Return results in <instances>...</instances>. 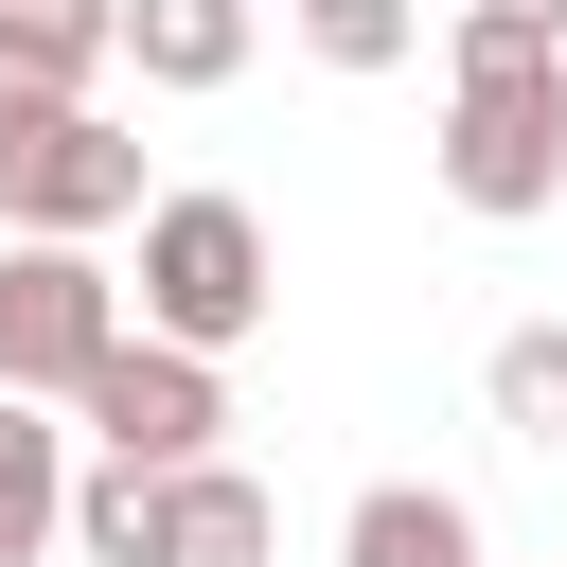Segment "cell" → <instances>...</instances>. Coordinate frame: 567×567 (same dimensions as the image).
<instances>
[{"label":"cell","instance_id":"obj_1","mask_svg":"<svg viewBox=\"0 0 567 567\" xmlns=\"http://www.w3.org/2000/svg\"><path fill=\"white\" fill-rule=\"evenodd\" d=\"M443 195L461 213H549L567 195V35H532V18H443Z\"/></svg>","mask_w":567,"mask_h":567},{"label":"cell","instance_id":"obj_2","mask_svg":"<svg viewBox=\"0 0 567 567\" xmlns=\"http://www.w3.org/2000/svg\"><path fill=\"white\" fill-rule=\"evenodd\" d=\"M266 301H284V266H266V213L248 195H159L142 213V337L230 354V337H266Z\"/></svg>","mask_w":567,"mask_h":567},{"label":"cell","instance_id":"obj_3","mask_svg":"<svg viewBox=\"0 0 567 567\" xmlns=\"http://www.w3.org/2000/svg\"><path fill=\"white\" fill-rule=\"evenodd\" d=\"M0 213H18L35 248H89V230L142 213V142H124L106 106H0Z\"/></svg>","mask_w":567,"mask_h":567},{"label":"cell","instance_id":"obj_4","mask_svg":"<svg viewBox=\"0 0 567 567\" xmlns=\"http://www.w3.org/2000/svg\"><path fill=\"white\" fill-rule=\"evenodd\" d=\"M106 354H124V284H106L89 248H35V230H18V248H0V390H18V408H35V390L89 408Z\"/></svg>","mask_w":567,"mask_h":567},{"label":"cell","instance_id":"obj_5","mask_svg":"<svg viewBox=\"0 0 567 567\" xmlns=\"http://www.w3.org/2000/svg\"><path fill=\"white\" fill-rule=\"evenodd\" d=\"M106 461H213V425H230V390H213V354H177V337H124L106 372H89V408H71Z\"/></svg>","mask_w":567,"mask_h":567},{"label":"cell","instance_id":"obj_6","mask_svg":"<svg viewBox=\"0 0 567 567\" xmlns=\"http://www.w3.org/2000/svg\"><path fill=\"white\" fill-rule=\"evenodd\" d=\"M106 53H124V0H0V106H89Z\"/></svg>","mask_w":567,"mask_h":567},{"label":"cell","instance_id":"obj_7","mask_svg":"<svg viewBox=\"0 0 567 567\" xmlns=\"http://www.w3.org/2000/svg\"><path fill=\"white\" fill-rule=\"evenodd\" d=\"M266 549H284V514H266L248 461H177L159 478V567H266Z\"/></svg>","mask_w":567,"mask_h":567},{"label":"cell","instance_id":"obj_8","mask_svg":"<svg viewBox=\"0 0 567 567\" xmlns=\"http://www.w3.org/2000/svg\"><path fill=\"white\" fill-rule=\"evenodd\" d=\"M337 567H478V514H461L443 478H372V496L337 514Z\"/></svg>","mask_w":567,"mask_h":567},{"label":"cell","instance_id":"obj_9","mask_svg":"<svg viewBox=\"0 0 567 567\" xmlns=\"http://www.w3.org/2000/svg\"><path fill=\"white\" fill-rule=\"evenodd\" d=\"M124 53H142V89H230L248 71V0H124Z\"/></svg>","mask_w":567,"mask_h":567},{"label":"cell","instance_id":"obj_10","mask_svg":"<svg viewBox=\"0 0 567 567\" xmlns=\"http://www.w3.org/2000/svg\"><path fill=\"white\" fill-rule=\"evenodd\" d=\"M35 549H71V443L0 390V567H35Z\"/></svg>","mask_w":567,"mask_h":567},{"label":"cell","instance_id":"obj_11","mask_svg":"<svg viewBox=\"0 0 567 567\" xmlns=\"http://www.w3.org/2000/svg\"><path fill=\"white\" fill-rule=\"evenodd\" d=\"M478 408H496L514 443H567V319H514V337L478 354Z\"/></svg>","mask_w":567,"mask_h":567},{"label":"cell","instance_id":"obj_12","mask_svg":"<svg viewBox=\"0 0 567 567\" xmlns=\"http://www.w3.org/2000/svg\"><path fill=\"white\" fill-rule=\"evenodd\" d=\"M71 549L89 567H159V461H89L71 478Z\"/></svg>","mask_w":567,"mask_h":567},{"label":"cell","instance_id":"obj_13","mask_svg":"<svg viewBox=\"0 0 567 567\" xmlns=\"http://www.w3.org/2000/svg\"><path fill=\"white\" fill-rule=\"evenodd\" d=\"M284 18H301V53H319V71H408V35H425L408 0H284Z\"/></svg>","mask_w":567,"mask_h":567},{"label":"cell","instance_id":"obj_14","mask_svg":"<svg viewBox=\"0 0 567 567\" xmlns=\"http://www.w3.org/2000/svg\"><path fill=\"white\" fill-rule=\"evenodd\" d=\"M478 18H532V35H567V0H478Z\"/></svg>","mask_w":567,"mask_h":567}]
</instances>
